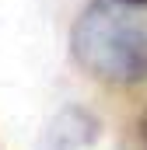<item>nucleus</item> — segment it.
<instances>
[{"mask_svg":"<svg viewBox=\"0 0 147 150\" xmlns=\"http://www.w3.org/2000/svg\"><path fill=\"white\" fill-rule=\"evenodd\" d=\"M70 52L105 84H147V0H88L70 32Z\"/></svg>","mask_w":147,"mask_h":150,"instance_id":"1","label":"nucleus"},{"mask_svg":"<svg viewBox=\"0 0 147 150\" xmlns=\"http://www.w3.org/2000/svg\"><path fill=\"white\" fill-rule=\"evenodd\" d=\"M144 140H147V119H144Z\"/></svg>","mask_w":147,"mask_h":150,"instance_id":"2","label":"nucleus"}]
</instances>
